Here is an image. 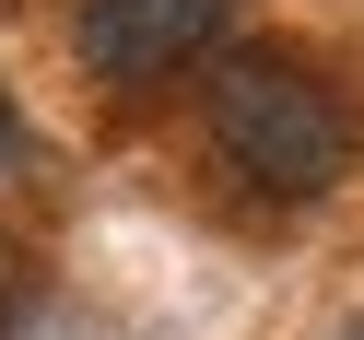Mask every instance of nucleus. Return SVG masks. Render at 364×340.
Here are the masks:
<instances>
[{"mask_svg": "<svg viewBox=\"0 0 364 340\" xmlns=\"http://www.w3.org/2000/svg\"><path fill=\"white\" fill-rule=\"evenodd\" d=\"M212 153L259 199H317L353 165V106H341L306 59L235 48V59H212Z\"/></svg>", "mask_w": 364, "mask_h": 340, "instance_id": "obj_1", "label": "nucleus"}, {"mask_svg": "<svg viewBox=\"0 0 364 340\" xmlns=\"http://www.w3.org/2000/svg\"><path fill=\"white\" fill-rule=\"evenodd\" d=\"M247 0H82L71 12V48L95 82H165L188 71V59H212L223 35H235Z\"/></svg>", "mask_w": 364, "mask_h": 340, "instance_id": "obj_2", "label": "nucleus"}, {"mask_svg": "<svg viewBox=\"0 0 364 340\" xmlns=\"http://www.w3.org/2000/svg\"><path fill=\"white\" fill-rule=\"evenodd\" d=\"M12 153H24V129H12V106H0V165H12Z\"/></svg>", "mask_w": 364, "mask_h": 340, "instance_id": "obj_3", "label": "nucleus"}]
</instances>
